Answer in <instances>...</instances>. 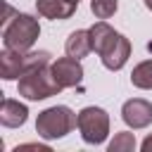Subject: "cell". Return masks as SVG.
<instances>
[{"label":"cell","instance_id":"6","mask_svg":"<svg viewBox=\"0 0 152 152\" xmlns=\"http://www.w3.org/2000/svg\"><path fill=\"white\" fill-rule=\"evenodd\" d=\"M76 126L88 145H100L109 135V114L102 107H83L78 112Z\"/></svg>","mask_w":152,"mask_h":152},{"label":"cell","instance_id":"4","mask_svg":"<svg viewBox=\"0 0 152 152\" xmlns=\"http://www.w3.org/2000/svg\"><path fill=\"white\" fill-rule=\"evenodd\" d=\"M40 36V26H38V19L31 17V14H14L12 21L5 24V31H2V43L5 48L10 50H31L33 43L38 40Z\"/></svg>","mask_w":152,"mask_h":152},{"label":"cell","instance_id":"12","mask_svg":"<svg viewBox=\"0 0 152 152\" xmlns=\"http://www.w3.org/2000/svg\"><path fill=\"white\" fill-rule=\"evenodd\" d=\"M131 83H133L135 88L152 90V59L140 62V64L131 71Z\"/></svg>","mask_w":152,"mask_h":152},{"label":"cell","instance_id":"7","mask_svg":"<svg viewBox=\"0 0 152 152\" xmlns=\"http://www.w3.org/2000/svg\"><path fill=\"white\" fill-rule=\"evenodd\" d=\"M50 69H52L55 81L62 86V90L74 88V86H78L83 81V66H81V59H76V57H69V55L59 57V59H55L50 64Z\"/></svg>","mask_w":152,"mask_h":152},{"label":"cell","instance_id":"16","mask_svg":"<svg viewBox=\"0 0 152 152\" xmlns=\"http://www.w3.org/2000/svg\"><path fill=\"white\" fill-rule=\"evenodd\" d=\"M145 7H147V10H152V0H145Z\"/></svg>","mask_w":152,"mask_h":152},{"label":"cell","instance_id":"10","mask_svg":"<svg viewBox=\"0 0 152 152\" xmlns=\"http://www.w3.org/2000/svg\"><path fill=\"white\" fill-rule=\"evenodd\" d=\"M76 7L78 2H71V0H36L38 14L48 19H69L76 12Z\"/></svg>","mask_w":152,"mask_h":152},{"label":"cell","instance_id":"3","mask_svg":"<svg viewBox=\"0 0 152 152\" xmlns=\"http://www.w3.org/2000/svg\"><path fill=\"white\" fill-rule=\"evenodd\" d=\"M76 121H78V114H74L69 107H64V104L48 107L36 119V133L45 140H57V138H64L66 133H71Z\"/></svg>","mask_w":152,"mask_h":152},{"label":"cell","instance_id":"13","mask_svg":"<svg viewBox=\"0 0 152 152\" xmlns=\"http://www.w3.org/2000/svg\"><path fill=\"white\" fill-rule=\"evenodd\" d=\"M135 150V135L133 133H116L114 140L109 142V152H131Z\"/></svg>","mask_w":152,"mask_h":152},{"label":"cell","instance_id":"8","mask_svg":"<svg viewBox=\"0 0 152 152\" xmlns=\"http://www.w3.org/2000/svg\"><path fill=\"white\" fill-rule=\"evenodd\" d=\"M121 119L131 128H147L152 124V102H147L142 97L126 100L121 107Z\"/></svg>","mask_w":152,"mask_h":152},{"label":"cell","instance_id":"11","mask_svg":"<svg viewBox=\"0 0 152 152\" xmlns=\"http://www.w3.org/2000/svg\"><path fill=\"white\" fill-rule=\"evenodd\" d=\"M64 50H66V55H69V57L83 59V57L93 50L90 33H88V31H83V28H78V31L69 33V38H66V43H64Z\"/></svg>","mask_w":152,"mask_h":152},{"label":"cell","instance_id":"15","mask_svg":"<svg viewBox=\"0 0 152 152\" xmlns=\"http://www.w3.org/2000/svg\"><path fill=\"white\" fill-rule=\"evenodd\" d=\"M140 147H142V152H152V135H147V138L142 140Z\"/></svg>","mask_w":152,"mask_h":152},{"label":"cell","instance_id":"5","mask_svg":"<svg viewBox=\"0 0 152 152\" xmlns=\"http://www.w3.org/2000/svg\"><path fill=\"white\" fill-rule=\"evenodd\" d=\"M59 90L62 86L55 81L50 64L38 66L19 78V95H24L26 100H48L52 95H59Z\"/></svg>","mask_w":152,"mask_h":152},{"label":"cell","instance_id":"17","mask_svg":"<svg viewBox=\"0 0 152 152\" xmlns=\"http://www.w3.org/2000/svg\"><path fill=\"white\" fill-rule=\"evenodd\" d=\"M71 2H78V0H71Z\"/></svg>","mask_w":152,"mask_h":152},{"label":"cell","instance_id":"14","mask_svg":"<svg viewBox=\"0 0 152 152\" xmlns=\"http://www.w3.org/2000/svg\"><path fill=\"white\" fill-rule=\"evenodd\" d=\"M116 7H119L116 0H90V10L97 19H109L116 12Z\"/></svg>","mask_w":152,"mask_h":152},{"label":"cell","instance_id":"9","mask_svg":"<svg viewBox=\"0 0 152 152\" xmlns=\"http://www.w3.org/2000/svg\"><path fill=\"white\" fill-rule=\"evenodd\" d=\"M26 119H28L26 104H21L17 100H10V97H5L0 102V124L5 128H19V126L26 124Z\"/></svg>","mask_w":152,"mask_h":152},{"label":"cell","instance_id":"1","mask_svg":"<svg viewBox=\"0 0 152 152\" xmlns=\"http://www.w3.org/2000/svg\"><path fill=\"white\" fill-rule=\"evenodd\" d=\"M90 33V43H93V50L100 55L102 64L109 69V71H119L128 57H131V43L126 36L116 33L107 21H97L88 28Z\"/></svg>","mask_w":152,"mask_h":152},{"label":"cell","instance_id":"2","mask_svg":"<svg viewBox=\"0 0 152 152\" xmlns=\"http://www.w3.org/2000/svg\"><path fill=\"white\" fill-rule=\"evenodd\" d=\"M50 64V52L48 50H10L5 48L0 52V76L5 81H14V78H21L24 74L38 69V66H45Z\"/></svg>","mask_w":152,"mask_h":152}]
</instances>
